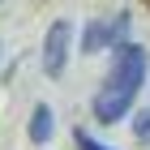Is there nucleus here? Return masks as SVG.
Returning a JSON list of instances; mask_svg holds the SVG:
<instances>
[{
    "mask_svg": "<svg viewBox=\"0 0 150 150\" xmlns=\"http://www.w3.org/2000/svg\"><path fill=\"white\" fill-rule=\"evenodd\" d=\"M146 69H150V60H146V52L137 43H120L116 47V60L107 69L103 86H99V94H94V120L99 125H120L129 116L137 90L146 86Z\"/></svg>",
    "mask_w": 150,
    "mask_h": 150,
    "instance_id": "f257e3e1",
    "label": "nucleus"
},
{
    "mask_svg": "<svg viewBox=\"0 0 150 150\" xmlns=\"http://www.w3.org/2000/svg\"><path fill=\"white\" fill-rule=\"evenodd\" d=\"M129 39V13L120 17H103V22H90L81 30V52L94 56V52H103V47H120Z\"/></svg>",
    "mask_w": 150,
    "mask_h": 150,
    "instance_id": "f03ea898",
    "label": "nucleus"
},
{
    "mask_svg": "<svg viewBox=\"0 0 150 150\" xmlns=\"http://www.w3.org/2000/svg\"><path fill=\"white\" fill-rule=\"evenodd\" d=\"M69 39H73L69 22H52V30L43 39V73L47 77H60L64 73V64H69Z\"/></svg>",
    "mask_w": 150,
    "mask_h": 150,
    "instance_id": "7ed1b4c3",
    "label": "nucleus"
},
{
    "mask_svg": "<svg viewBox=\"0 0 150 150\" xmlns=\"http://www.w3.org/2000/svg\"><path fill=\"white\" fill-rule=\"evenodd\" d=\"M52 129H56V116H52L47 103H39L35 112H30V142H35V146H47V142H52Z\"/></svg>",
    "mask_w": 150,
    "mask_h": 150,
    "instance_id": "20e7f679",
    "label": "nucleus"
},
{
    "mask_svg": "<svg viewBox=\"0 0 150 150\" xmlns=\"http://www.w3.org/2000/svg\"><path fill=\"white\" fill-rule=\"evenodd\" d=\"M133 137H137V142H150V107L137 112V120H133Z\"/></svg>",
    "mask_w": 150,
    "mask_h": 150,
    "instance_id": "39448f33",
    "label": "nucleus"
},
{
    "mask_svg": "<svg viewBox=\"0 0 150 150\" xmlns=\"http://www.w3.org/2000/svg\"><path fill=\"white\" fill-rule=\"evenodd\" d=\"M77 146H81V150H112V146H103V142H94L86 129H77Z\"/></svg>",
    "mask_w": 150,
    "mask_h": 150,
    "instance_id": "423d86ee",
    "label": "nucleus"
}]
</instances>
